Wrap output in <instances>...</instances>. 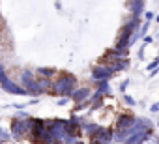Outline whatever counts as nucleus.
Masks as SVG:
<instances>
[{"label":"nucleus","instance_id":"ddd939ff","mask_svg":"<svg viewBox=\"0 0 159 144\" xmlns=\"http://www.w3.org/2000/svg\"><path fill=\"white\" fill-rule=\"evenodd\" d=\"M81 127L84 129V133H86V135H88V138H90V137L99 129V124H98V122H83V124H81Z\"/></svg>","mask_w":159,"mask_h":144},{"label":"nucleus","instance_id":"f8f14e48","mask_svg":"<svg viewBox=\"0 0 159 144\" xmlns=\"http://www.w3.org/2000/svg\"><path fill=\"white\" fill-rule=\"evenodd\" d=\"M32 81H36V73H34V71H30V69H23L21 71V86L26 88Z\"/></svg>","mask_w":159,"mask_h":144},{"label":"nucleus","instance_id":"aec40b11","mask_svg":"<svg viewBox=\"0 0 159 144\" xmlns=\"http://www.w3.org/2000/svg\"><path fill=\"white\" fill-rule=\"evenodd\" d=\"M127 84H129V81H124V83L120 84V92H122V94L125 92V88H127Z\"/></svg>","mask_w":159,"mask_h":144},{"label":"nucleus","instance_id":"1a4fd4ad","mask_svg":"<svg viewBox=\"0 0 159 144\" xmlns=\"http://www.w3.org/2000/svg\"><path fill=\"white\" fill-rule=\"evenodd\" d=\"M105 64L114 69V73H116V71H124V69L129 67V60L127 58H109V60H105Z\"/></svg>","mask_w":159,"mask_h":144},{"label":"nucleus","instance_id":"9b49d317","mask_svg":"<svg viewBox=\"0 0 159 144\" xmlns=\"http://www.w3.org/2000/svg\"><path fill=\"white\" fill-rule=\"evenodd\" d=\"M127 8H129V11H131L133 17H140L142 11H144V0H129Z\"/></svg>","mask_w":159,"mask_h":144},{"label":"nucleus","instance_id":"412c9836","mask_svg":"<svg viewBox=\"0 0 159 144\" xmlns=\"http://www.w3.org/2000/svg\"><path fill=\"white\" fill-rule=\"evenodd\" d=\"M152 41H153V39H152L150 36H144V45H148V43H152Z\"/></svg>","mask_w":159,"mask_h":144},{"label":"nucleus","instance_id":"423d86ee","mask_svg":"<svg viewBox=\"0 0 159 144\" xmlns=\"http://www.w3.org/2000/svg\"><path fill=\"white\" fill-rule=\"evenodd\" d=\"M25 90H26V94H28V96H32V97H39L41 94H45V86H43V81H41V79L32 81Z\"/></svg>","mask_w":159,"mask_h":144},{"label":"nucleus","instance_id":"39448f33","mask_svg":"<svg viewBox=\"0 0 159 144\" xmlns=\"http://www.w3.org/2000/svg\"><path fill=\"white\" fill-rule=\"evenodd\" d=\"M114 75V69L109 67L107 64H98L92 67V79L94 81H111Z\"/></svg>","mask_w":159,"mask_h":144},{"label":"nucleus","instance_id":"f3484780","mask_svg":"<svg viewBox=\"0 0 159 144\" xmlns=\"http://www.w3.org/2000/svg\"><path fill=\"white\" fill-rule=\"evenodd\" d=\"M124 101H125L127 105H131V107H135V105H137V101H135L131 96H124Z\"/></svg>","mask_w":159,"mask_h":144},{"label":"nucleus","instance_id":"7ed1b4c3","mask_svg":"<svg viewBox=\"0 0 159 144\" xmlns=\"http://www.w3.org/2000/svg\"><path fill=\"white\" fill-rule=\"evenodd\" d=\"M0 88H2L6 94H11V96H28V94H26V90H25L21 84L13 83L6 73L0 75Z\"/></svg>","mask_w":159,"mask_h":144},{"label":"nucleus","instance_id":"6e6552de","mask_svg":"<svg viewBox=\"0 0 159 144\" xmlns=\"http://www.w3.org/2000/svg\"><path fill=\"white\" fill-rule=\"evenodd\" d=\"M92 96L90 88H75L73 94H71V101L73 103H83V101H88Z\"/></svg>","mask_w":159,"mask_h":144},{"label":"nucleus","instance_id":"20e7f679","mask_svg":"<svg viewBox=\"0 0 159 144\" xmlns=\"http://www.w3.org/2000/svg\"><path fill=\"white\" fill-rule=\"evenodd\" d=\"M150 137H152V127H146L144 125V127L135 129V133H131L124 144H144Z\"/></svg>","mask_w":159,"mask_h":144},{"label":"nucleus","instance_id":"f257e3e1","mask_svg":"<svg viewBox=\"0 0 159 144\" xmlns=\"http://www.w3.org/2000/svg\"><path fill=\"white\" fill-rule=\"evenodd\" d=\"M75 88H77V77L71 75V73H60V77L52 81V92H51V96L71 97V94H73Z\"/></svg>","mask_w":159,"mask_h":144},{"label":"nucleus","instance_id":"a211bd4d","mask_svg":"<svg viewBox=\"0 0 159 144\" xmlns=\"http://www.w3.org/2000/svg\"><path fill=\"white\" fill-rule=\"evenodd\" d=\"M144 17H146V21H150V23H152V21L155 19V15H153L152 11H146V13H144Z\"/></svg>","mask_w":159,"mask_h":144},{"label":"nucleus","instance_id":"2eb2a0df","mask_svg":"<svg viewBox=\"0 0 159 144\" xmlns=\"http://www.w3.org/2000/svg\"><path fill=\"white\" fill-rule=\"evenodd\" d=\"M155 67H159V56H157V58H153V60L146 65V69H148V71H153Z\"/></svg>","mask_w":159,"mask_h":144},{"label":"nucleus","instance_id":"f03ea898","mask_svg":"<svg viewBox=\"0 0 159 144\" xmlns=\"http://www.w3.org/2000/svg\"><path fill=\"white\" fill-rule=\"evenodd\" d=\"M10 133L11 138L15 140H23L25 137L30 135V118H13L11 125H10Z\"/></svg>","mask_w":159,"mask_h":144},{"label":"nucleus","instance_id":"5701e85b","mask_svg":"<svg viewBox=\"0 0 159 144\" xmlns=\"http://www.w3.org/2000/svg\"><path fill=\"white\" fill-rule=\"evenodd\" d=\"M75 144H84V142H83V140H77V142H75Z\"/></svg>","mask_w":159,"mask_h":144},{"label":"nucleus","instance_id":"6ab92c4d","mask_svg":"<svg viewBox=\"0 0 159 144\" xmlns=\"http://www.w3.org/2000/svg\"><path fill=\"white\" fill-rule=\"evenodd\" d=\"M150 112H159V103H153V105H150Z\"/></svg>","mask_w":159,"mask_h":144},{"label":"nucleus","instance_id":"dca6fc26","mask_svg":"<svg viewBox=\"0 0 159 144\" xmlns=\"http://www.w3.org/2000/svg\"><path fill=\"white\" fill-rule=\"evenodd\" d=\"M0 138H2V142H4V140L11 138V133H10V131H6V129H2V127H0Z\"/></svg>","mask_w":159,"mask_h":144},{"label":"nucleus","instance_id":"4468645a","mask_svg":"<svg viewBox=\"0 0 159 144\" xmlns=\"http://www.w3.org/2000/svg\"><path fill=\"white\" fill-rule=\"evenodd\" d=\"M96 84H98V90L101 92V94H105V96H111L112 94V90H111V84H109V81H94Z\"/></svg>","mask_w":159,"mask_h":144},{"label":"nucleus","instance_id":"b1692460","mask_svg":"<svg viewBox=\"0 0 159 144\" xmlns=\"http://www.w3.org/2000/svg\"><path fill=\"white\" fill-rule=\"evenodd\" d=\"M0 144H2V138H0Z\"/></svg>","mask_w":159,"mask_h":144},{"label":"nucleus","instance_id":"4be33fe9","mask_svg":"<svg viewBox=\"0 0 159 144\" xmlns=\"http://www.w3.org/2000/svg\"><path fill=\"white\" fill-rule=\"evenodd\" d=\"M2 73H6V65L0 62V75H2Z\"/></svg>","mask_w":159,"mask_h":144},{"label":"nucleus","instance_id":"9d476101","mask_svg":"<svg viewBox=\"0 0 159 144\" xmlns=\"http://www.w3.org/2000/svg\"><path fill=\"white\" fill-rule=\"evenodd\" d=\"M38 79H47V81H54V77L58 75V71L54 67H38L36 69Z\"/></svg>","mask_w":159,"mask_h":144},{"label":"nucleus","instance_id":"0eeeda50","mask_svg":"<svg viewBox=\"0 0 159 144\" xmlns=\"http://www.w3.org/2000/svg\"><path fill=\"white\" fill-rule=\"evenodd\" d=\"M135 122H137V118H135L133 114L124 112V114H120L118 120H116V129H129V127L135 125Z\"/></svg>","mask_w":159,"mask_h":144},{"label":"nucleus","instance_id":"393cba45","mask_svg":"<svg viewBox=\"0 0 159 144\" xmlns=\"http://www.w3.org/2000/svg\"><path fill=\"white\" fill-rule=\"evenodd\" d=\"M157 125H159V122H157Z\"/></svg>","mask_w":159,"mask_h":144},{"label":"nucleus","instance_id":"a878e982","mask_svg":"<svg viewBox=\"0 0 159 144\" xmlns=\"http://www.w3.org/2000/svg\"><path fill=\"white\" fill-rule=\"evenodd\" d=\"M157 38H159V34H157Z\"/></svg>","mask_w":159,"mask_h":144}]
</instances>
